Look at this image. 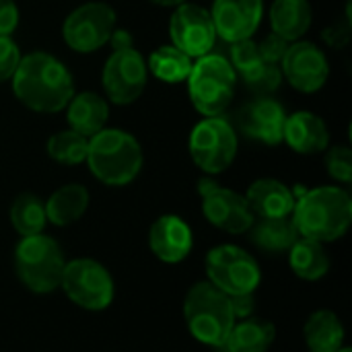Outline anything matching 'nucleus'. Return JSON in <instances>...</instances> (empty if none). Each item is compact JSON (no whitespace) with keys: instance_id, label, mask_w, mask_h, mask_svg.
Here are the masks:
<instances>
[{"instance_id":"nucleus-40","label":"nucleus","mask_w":352,"mask_h":352,"mask_svg":"<svg viewBox=\"0 0 352 352\" xmlns=\"http://www.w3.org/2000/svg\"><path fill=\"white\" fill-rule=\"evenodd\" d=\"M338 352H352V351H351V349H349V346H342V349H340V351H338Z\"/></svg>"},{"instance_id":"nucleus-24","label":"nucleus","mask_w":352,"mask_h":352,"mask_svg":"<svg viewBox=\"0 0 352 352\" xmlns=\"http://www.w3.org/2000/svg\"><path fill=\"white\" fill-rule=\"evenodd\" d=\"M299 231L293 223V217H280V219H258L250 227V239L252 243L266 252V254H285L293 248V243L299 239Z\"/></svg>"},{"instance_id":"nucleus-27","label":"nucleus","mask_w":352,"mask_h":352,"mask_svg":"<svg viewBox=\"0 0 352 352\" xmlns=\"http://www.w3.org/2000/svg\"><path fill=\"white\" fill-rule=\"evenodd\" d=\"M194 58H190L188 54H184L182 50H177L173 43L169 45H161L159 50H155L148 58V72L163 80V82H184L190 76Z\"/></svg>"},{"instance_id":"nucleus-18","label":"nucleus","mask_w":352,"mask_h":352,"mask_svg":"<svg viewBox=\"0 0 352 352\" xmlns=\"http://www.w3.org/2000/svg\"><path fill=\"white\" fill-rule=\"evenodd\" d=\"M283 140L299 155H318L328 148L330 132L318 113L303 109L287 116Z\"/></svg>"},{"instance_id":"nucleus-33","label":"nucleus","mask_w":352,"mask_h":352,"mask_svg":"<svg viewBox=\"0 0 352 352\" xmlns=\"http://www.w3.org/2000/svg\"><path fill=\"white\" fill-rule=\"evenodd\" d=\"M21 50L10 37H0V85L10 80L19 62H21Z\"/></svg>"},{"instance_id":"nucleus-37","label":"nucleus","mask_w":352,"mask_h":352,"mask_svg":"<svg viewBox=\"0 0 352 352\" xmlns=\"http://www.w3.org/2000/svg\"><path fill=\"white\" fill-rule=\"evenodd\" d=\"M229 301H231V309H233L235 320H243V318H250V316L254 314V307H256L254 293H245V295H231V297H229Z\"/></svg>"},{"instance_id":"nucleus-35","label":"nucleus","mask_w":352,"mask_h":352,"mask_svg":"<svg viewBox=\"0 0 352 352\" xmlns=\"http://www.w3.org/2000/svg\"><path fill=\"white\" fill-rule=\"evenodd\" d=\"M19 27V6L14 0H0V37H10Z\"/></svg>"},{"instance_id":"nucleus-7","label":"nucleus","mask_w":352,"mask_h":352,"mask_svg":"<svg viewBox=\"0 0 352 352\" xmlns=\"http://www.w3.org/2000/svg\"><path fill=\"white\" fill-rule=\"evenodd\" d=\"M190 157L208 175L227 171L237 157V132L221 116L204 118L190 134Z\"/></svg>"},{"instance_id":"nucleus-12","label":"nucleus","mask_w":352,"mask_h":352,"mask_svg":"<svg viewBox=\"0 0 352 352\" xmlns=\"http://www.w3.org/2000/svg\"><path fill=\"white\" fill-rule=\"evenodd\" d=\"M198 192L202 198V212L212 227L231 235L250 231L256 217L245 196L229 188H223L208 177L198 182Z\"/></svg>"},{"instance_id":"nucleus-28","label":"nucleus","mask_w":352,"mask_h":352,"mask_svg":"<svg viewBox=\"0 0 352 352\" xmlns=\"http://www.w3.org/2000/svg\"><path fill=\"white\" fill-rule=\"evenodd\" d=\"M10 223L21 237L43 233L45 223H47L45 202L31 192L19 194L10 206Z\"/></svg>"},{"instance_id":"nucleus-32","label":"nucleus","mask_w":352,"mask_h":352,"mask_svg":"<svg viewBox=\"0 0 352 352\" xmlns=\"http://www.w3.org/2000/svg\"><path fill=\"white\" fill-rule=\"evenodd\" d=\"M326 169L332 179L340 184L352 182V151L346 144H336L326 155Z\"/></svg>"},{"instance_id":"nucleus-11","label":"nucleus","mask_w":352,"mask_h":352,"mask_svg":"<svg viewBox=\"0 0 352 352\" xmlns=\"http://www.w3.org/2000/svg\"><path fill=\"white\" fill-rule=\"evenodd\" d=\"M148 68L138 50L122 47L113 50L103 66L101 85L105 95L116 105H130L134 103L146 87Z\"/></svg>"},{"instance_id":"nucleus-4","label":"nucleus","mask_w":352,"mask_h":352,"mask_svg":"<svg viewBox=\"0 0 352 352\" xmlns=\"http://www.w3.org/2000/svg\"><path fill=\"white\" fill-rule=\"evenodd\" d=\"M184 318L190 334L212 349H221L229 330L235 324L229 295L219 291L208 280L196 283L184 301Z\"/></svg>"},{"instance_id":"nucleus-10","label":"nucleus","mask_w":352,"mask_h":352,"mask_svg":"<svg viewBox=\"0 0 352 352\" xmlns=\"http://www.w3.org/2000/svg\"><path fill=\"white\" fill-rule=\"evenodd\" d=\"M116 29V10L99 0L76 6L62 25L66 45L78 54H91L103 47Z\"/></svg>"},{"instance_id":"nucleus-29","label":"nucleus","mask_w":352,"mask_h":352,"mask_svg":"<svg viewBox=\"0 0 352 352\" xmlns=\"http://www.w3.org/2000/svg\"><path fill=\"white\" fill-rule=\"evenodd\" d=\"M89 151V138L74 132V130H62L50 136L47 140V155L62 165H78L85 163Z\"/></svg>"},{"instance_id":"nucleus-15","label":"nucleus","mask_w":352,"mask_h":352,"mask_svg":"<svg viewBox=\"0 0 352 352\" xmlns=\"http://www.w3.org/2000/svg\"><path fill=\"white\" fill-rule=\"evenodd\" d=\"M210 16L217 37L229 43L252 39L264 16V0H214Z\"/></svg>"},{"instance_id":"nucleus-14","label":"nucleus","mask_w":352,"mask_h":352,"mask_svg":"<svg viewBox=\"0 0 352 352\" xmlns=\"http://www.w3.org/2000/svg\"><path fill=\"white\" fill-rule=\"evenodd\" d=\"M280 72L293 89L301 93H316L326 85L330 64L326 54L316 43L299 39L289 43L280 60Z\"/></svg>"},{"instance_id":"nucleus-2","label":"nucleus","mask_w":352,"mask_h":352,"mask_svg":"<svg viewBox=\"0 0 352 352\" xmlns=\"http://www.w3.org/2000/svg\"><path fill=\"white\" fill-rule=\"evenodd\" d=\"M291 217L301 237L320 243L336 241L351 229V194L338 186H322L307 190L297 196Z\"/></svg>"},{"instance_id":"nucleus-6","label":"nucleus","mask_w":352,"mask_h":352,"mask_svg":"<svg viewBox=\"0 0 352 352\" xmlns=\"http://www.w3.org/2000/svg\"><path fill=\"white\" fill-rule=\"evenodd\" d=\"M186 80L194 107L206 118H217L233 101L237 74L225 56L208 52L196 58Z\"/></svg>"},{"instance_id":"nucleus-17","label":"nucleus","mask_w":352,"mask_h":352,"mask_svg":"<svg viewBox=\"0 0 352 352\" xmlns=\"http://www.w3.org/2000/svg\"><path fill=\"white\" fill-rule=\"evenodd\" d=\"M194 237L190 225L177 214L159 217L148 229V248L165 264H177L192 252Z\"/></svg>"},{"instance_id":"nucleus-5","label":"nucleus","mask_w":352,"mask_h":352,"mask_svg":"<svg viewBox=\"0 0 352 352\" xmlns=\"http://www.w3.org/2000/svg\"><path fill=\"white\" fill-rule=\"evenodd\" d=\"M66 260L56 239L37 233L23 237L14 250V270L19 280L37 295L60 289Z\"/></svg>"},{"instance_id":"nucleus-36","label":"nucleus","mask_w":352,"mask_h":352,"mask_svg":"<svg viewBox=\"0 0 352 352\" xmlns=\"http://www.w3.org/2000/svg\"><path fill=\"white\" fill-rule=\"evenodd\" d=\"M349 37H351V19H349V14H346V19L342 23H336L334 27H330V29L324 31V39L330 45H336V47L346 45Z\"/></svg>"},{"instance_id":"nucleus-34","label":"nucleus","mask_w":352,"mask_h":352,"mask_svg":"<svg viewBox=\"0 0 352 352\" xmlns=\"http://www.w3.org/2000/svg\"><path fill=\"white\" fill-rule=\"evenodd\" d=\"M287 47H289V41L283 39V37H278L276 33H270L262 43H258V50H260L262 60H264L266 64H276V66L280 64V60H283Z\"/></svg>"},{"instance_id":"nucleus-16","label":"nucleus","mask_w":352,"mask_h":352,"mask_svg":"<svg viewBox=\"0 0 352 352\" xmlns=\"http://www.w3.org/2000/svg\"><path fill=\"white\" fill-rule=\"evenodd\" d=\"M285 107L270 97H258L250 103H245L239 111V130L254 140H260L264 144H280L283 142V130H285Z\"/></svg>"},{"instance_id":"nucleus-26","label":"nucleus","mask_w":352,"mask_h":352,"mask_svg":"<svg viewBox=\"0 0 352 352\" xmlns=\"http://www.w3.org/2000/svg\"><path fill=\"white\" fill-rule=\"evenodd\" d=\"M291 270L303 280H320L330 270V258L324 243L299 237L289 250Z\"/></svg>"},{"instance_id":"nucleus-20","label":"nucleus","mask_w":352,"mask_h":352,"mask_svg":"<svg viewBox=\"0 0 352 352\" xmlns=\"http://www.w3.org/2000/svg\"><path fill=\"white\" fill-rule=\"evenodd\" d=\"M66 109V122L70 130L91 138L97 132H101L109 120V105L107 99L99 93L85 91L78 95H72Z\"/></svg>"},{"instance_id":"nucleus-30","label":"nucleus","mask_w":352,"mask_h":352,"mask_svg":"<svg viewBox=\"0 0 352 352\" xmlns=\"http://www.w3.org/2000/svg\"><path fill=\"white\" fill-rule=\"evenodd\" d=\"M241 80L245 82V87L250 91H254L258 97H270L283 82V72L276 64H266L262 62L258 68H254L252 72L243 74Z\"/></svg>"},{"instance_id":"nucleus-13","label":"nucleus","mask_w":352,"mask_h":352,"mask_svg":"<svg viewBox=\"0 0 352 352\" xmlns=\"http://www.w3.org/2000/svg\"><path fill=\"white\" fill-rule=\"evenodd\" d=\"M169 37L171 43L190 58L208 54L217 43V29L210 10L194 2L175 6L169 19Z\"/></svg>"},{"instance_id":"nucleus-1","label":"nucleus","mask_w":352,"mask_h":352,"mask_svg":"<svg viewBox=\"0 0 352 352\" xmlns=\"http://www.w3.org/2000/svg\"><path fill=\"white\" fill-rule=\"evenodd\" d=\"M10 80L14 97L37 113L62 111L74 95V78L70 70L47 52L21 56Z\"/></svg>"},{"instance_id":"nucleus-9","label":"nucleus","mask_w":352,"mask_h":352,"mask_svg":"<svg viewBox=\"0 0 352 352\" xmlns=\"http://www.w3.org/2000/svg\"><path fill=\"white\" fill-rule=\"evenodd\" d=\"M208 283L214 285L225 295H245L256 293L262 274L260 266L243 248L237 245H217L206 256Z\"/></svg>"},{"instance_id":"nucleus-21","label":"nucleus","mask_w":352,"mask_h":352,"mask_svg":"<svg viewBox=\"0 0 352 352\" xmlns=\"http://www.w3.org/2000/svg\"><path fill=\"white\" fill-rule=\"evenodd\" d=\"M276 328L274 324L260 320V318H243L235 320L233 328L229 330L223 346V352H268L274 344Z\"/></svg>"},{"instance_id":"nucleus-25","label":"nucleus","mask_w":352,"mask_h":352,"mask_svg":"<svg viewBox=\"0 0 352 352\" xmlns=\"http://www.w3.org/2000/svg\"><path fill=\"white\" fill-rule=\"evenodd\" d=\"M309 352H338L344 346V326L330 309H320L309 316L303 328Z\"/></svg>"},{"instance_id":"nucleus-39","label":"nucleus","mask_w":352,"mask_h":352,"mask_svg":"<svg viewBox=\"0 0 352 352\" xmlns=\"http://www.w3.org/2000/svg\"><path fill=\"white\" fill-rule=\"evenodd\" d=\"M153 4H159V6H179V4H184V2H188V0H151Z\"/></svg>"},{"instance_id":"nucleus-8","label":"nucleus","mask_w":352,"mask_h":352,"mask_svg":"<svg viewBox=\"0 0 352 352\" xmlns=\"http://www.w3.org/2000/svg\"><path fill=\"white\" fill-rule=\"evenodd\" d=\"M60 289L74 305L87 311H103L113 301V278L109 270L91 258L66 262Z\"/></svg>"},{"instance_id":"nucleus-22","label":"nucleus","mask_w":352,"mask_h":352,"mask_svg":"<svg viewBox=\"0 0 352 352\" xmlns=\"http://www.w3.org/2000/svg\"><path fill=\"white\" fill-rule=\"evenodd\" d=\"M314 10L309 0H274L270 6L272 33L289 43L299 41L311 27Z\"/></svg>"},{"instance_id":"nucleus-23","label":"nucleus","mask_w":352,"mask_h":352,"mask_svg":"<svg viewBox=\"0 0 352 352\" xmlns=\"http://www.w3.org/2000/svg\"><path fill=\"white\" fill-rule=\"evenodd\" d=\"M89 190L80 184H66L45 200V217L56 227L76 223L89 208Z\"/></svg>"},{"instance_id":"nucleus-38","label":"nucleus","mask_w":352,"mask_h":352,"mask_svg":"<svg viewBox=\"0 0 352 352\" xmlns=\"http://www.w3.org/2000/svg\"><path fill=\"white\" fill-rule=\"evenodd\" d=\"M113 50H122V47H132L134 41H132V35L126 31V29H113L111 37H109Z\"/></svg>"},{"instance_id":"nucleus-31","label":"nucleus","mask_w":352,"mask_h":352,"mask_svg":"<svg viewBox=\"0 0 352 352\" xmlns=\"http://www.w3.org/2000/svg\"><path fill=\"white\" fill-rule=\"evenodd\" d=\"M229 62H231L235 74L243 76V74L252 72L254 68H258L264 60H262V56H260V50H258V43H256V41H252V39H241V41L231 43Z\"/></svg>"},{"instance_id":"nucleus-3","label":"nucleus","mask_w":352,"mask_h":352,"mask_svg":"<svg viewBox=\"0 0 352 352\" xmlns=\"http://www.w3.org/2000/svg\"><path fill=\"white\" fill-rule=\"evenodd\" d=\"M87 165L105 186H128L142 169V146L126 130L103 128L89 138Z\"/></svg>"},{"instance_id":"nucleus-19","label":"nucleus","mask_w":352,"mask_h":352,"mask_svg":"<svg viewBox=\"0 0 352 352\" xmlns=\"http://www.w3.org/2000/svg\"><path fill=\"white\" fill-rule=\"evenodd\" d=\"M245 200H248L254 217L280 219V217L293 214L297 196L293 194V190L287 184L272 179V177H262V179H256L248 188Z\"/></svg>"}]
</instances>
